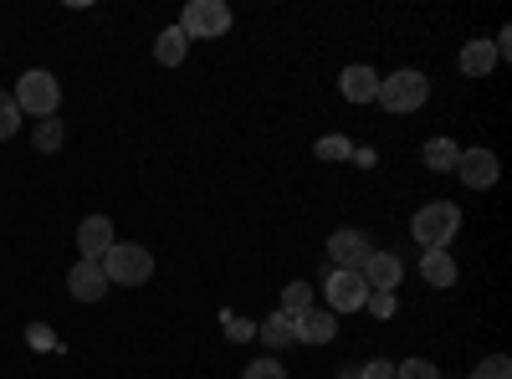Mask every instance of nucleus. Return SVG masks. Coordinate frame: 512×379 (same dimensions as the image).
Instances as JSON below:
<instances>
[{
  "instance_id": "6ab92c4d",
  "label": "nucleus",
  "mask_w": 512,
  "mask_h": 379,
  "mask_svg": "<svg viewBox=\"0 0 512 379\" xmlns=\"http://www.w3.org/2000/svg\"><path fill=\"white\" fill-rule=\"evenodd\" d=\"M308 308H318V287H313V282H287V287H282V303H277V313L297 323Z\"/></svg>"
},
{
  "instance_id": "9d476101",
  "label": "nucleus",
  "mask_w": 512,
  "mask_h": 379,
  "mask_svg": "<svg viewBox=\"0 0 512 379\" xmlns=\"http://www.w3.org/2000/svg\"><path fill=\"white\" fill-rule=\"evenodd\" d=\"M67 292H72L77 303H98V298H108V277H103V267L88 262V257H77L72 272H67Z\"/></svg>"
},
{
  "instance_id": "39448f33",
  "label": "nucleus",
  "mask_w": 512,
  "mask_h": 379,
  "mask_svg": "<svg viewBox=\"0 0 512 379\" xmlns=\"http://www.w3.org/2000/svg\"><path fill=\"white\" fill-rule=\"evenodd\" d=\"M231 26H236V16H231L226 0H190L185 16H180L185 41H216V36H226Z\"/></svg>"
},
{
  "instance_id": "bb28decb",
  "label": "nucleus",
  "mask_w": 512,
  "mask_h": 379,
  "mask_svg": "<svg viewBox=\"0 0 512 379\" xmlns=\"http://www.w3.org/2000/svg\"><path fill=\"white\" fill-rule=\"evenodd\" d=\"M226 333H231L236 344H246V339H256V323H251V318H231V323H226Z\"/></svg>"
},
{
  "instance_id": "2eb2a0df",
  "label": "nucleus",
  "mask_w": 512,
  "mask_h": 379,
  "mask_svg": "<svg viewBox=\"0 0 512 379\" xmlns=\"http://www.w3.org/2000/svg\"><path fill=\"white\" fill-rule=\"evenodd\" d=\"M456 159H461V144L446 139V134L425 139V149H420V164H425L431 175H451V170H456Z\"/></svg>"
},
{
  "instance_id": "a211bd4d",
  "label": "nucleus",
  "mask_w": 512,
  "mask_h": 379,
  "mask_svg": "<svg viewBox=\"0 0 512 379\" xmlns=\"http://www.w3.org/2000/svg\"><path fill=\"white\" fill-rule=\"evenodd\" d=\"M185 57H190L185 31H180V26H164V31L154 36V62H159V67H180Z\"/></svg>"
},
{
  "instance_id": "0eeeda50",
  "label": "nucleus",
  "mask_w": 512,
  "mask_h": 379,
  "mask_svg": "<svg viewBox=\"0 0 512 379\" xmlns=\"http://www.w3.org/2000/svg\"><path fill=\"white\" fill-rule=\"evenodd\" d=\"M451 175H456L466 190H492L497 175H502V159H497L492 149H461V159H456Z\"/></svg>"
},
{
  "instance_id": "393cba45",
  "label": "nucleus",
  "mask_w": 512,
  "mask_h": 379,
  "mask_svg": "<svg viewBox=\"0 0 512 379\" xmlns=\"http://www.w3.org/2000/svg\"><path fill=\"white\" fill-rule=\"evenodd\" d=\"M364 313H374V318H395V292H369V298H364Z\"/></svg>"
},
{
  "instance_id": "5701e85b",
  "label": "nucleus",
  "mask_w": 512,
  "mask_h": 379,
  "mask_svg": "<svg viewBox=\"0 0 512 379\" xmlns=\"http://www.w3.org/2000/svg\"><path fill=\"white\" fill-rule=\"evenodd\" d=\"M395 379H441V369H436L431 359L415 354V359H400V364H395Z\"/></svg>"
},
{
  "instance_id": "aec40b11",
  "label": "nucleus",
  "mask_w": 512,
  "mask_h": 379,
  "mask_svg": "<svg viewBox=\"0 0 512 379\" xmlns=\"http://www.w3.org/2000/svg\"><path fill=\"white\" fill-rule=\"evenodd\" d=\"M62 134H67V129H62V118H41L31 139H36L41 154H57V149H62Z\"/></svg>"
},
{
  "instance_id": "20e7f679",
  "label": "nucleus",
  "mask_w": 512,
  "mask_h": 379,
  "mask_svg": "<svg viewBox=\"0 0 512 379\" xmlns=\"http://www.w3.org/2000/svg\"><path fill=\"white\" fill-rule=\"evenodd\" d=\"M16 108H21V118L31 113V118H57V108H62V82L47 72V67H26L21 77H16Z\"/></svg>"
},
{
  "instance_id": "ddd939ff",
  "label": "nucleus",
  "mask_w": 512,
  "mask_h": 379,
  "mask_svg": "<svg viewBox=\"0 0 512 379\" xmlns=\"http://www.w3.org/2000/svg\"><path fill=\"white\" fill-rule=\"evenodd\" d=\"M338 339V313L328 308H308L297 318V344H333Z\"/></svg>"
},
{
  "instance_id": "1a4fd4ad",
  "label": "nucleus",
  "mask_w": 512,
  "mask_h": 379,
  "mask_svg": "<svg viewBox=\"0 0 512 379\" xmlns=\"http://www.w3.org/2000/svg\"><path fill=\"white\" fill-rule=\"evenodd\" d=\"M359 277H364L369 292H400V282H405V262L395 257V251H369L364 267H359Z\"/></svg>"
},
{
  "instance_id": "4468645a",
  "label": "nucleus",
  "mask_w": 512,
  "mask_h": 379,
  "mask_svg": "<svg viewBox=\"0 0 512 379\" xmlns=\"http://www.w3.org/2000/svg\"><path fill=\"white\" fill-rule=\"evenodd\" d=\"M420 277H425V287H456V257H451V251H420Z\"/></svg>"
},
{
  "instance_id": "f257e3e1",
  "label": "nucleus",
  "mask_w": 512,
  "mask_h": 379,
  "mask_svg": "<svg viewBox=\"0 0 512 379\" xmlns=\"http://www.w3.org/2000/svg\"><path fill=\"white\" fill-rule=\"evenodd\" d=\"M461 231V205L456 200H425L410 216V236L420 251H446Z\"/></svg>"
},
{
  "instance_id": "b1692460",
  "label": "nucleus",
  "mask_w": 512,
  "mask_h": 379,
  "mask_svg": "<svg viewBox=\"0 0 512 379\" xmlns=\"http://www.w3.org/2000/svg\"><path fill=\"white\" fill-rule=\"evenodd\" d=\"M241 379H287V369H282V359H277V354H267V359L246 364V374H241Z\"/></svg>"
},
{
  "instance_id": "f03ea898",
  "label": "nucleus",
  "mask_w": 512,
  "mask_h": 379,
  "mask_svg": "<svg viewBox=\"0 0 512 379\" xmlns=\"http://www.w3.org/2000/svg\"><path fill=\"white\" fill-rule=\"evenodd\" d=\"M425 98H431V77H425L420 67H400L390 77H379V93H374V103L384 113H395V118L400 113H420Z\"/></svg>"
},
{
  "instance_id": "6e6552de",
  "label": "nucleus",
  "mask_w": 512,
  "mask_h": 379,
  "mask_svg": "<svg viewBox=\"0 0 512 379\" xmlns=\"http://www.w3.org/2000/svg\"><path fill=\"white\" fill-rule=\"evenodd\" d=\"M364 298H369V287H364L359 272H328V282H323V303H328V313H359Z\"/></svg>"
},
{
  "instance_id": "7ed1b4c3",
  "label": "nucleus",
  "mask_w": 512,
  "mask_h": 379,
  "mask_svg": "<svg viewBox=\"0 0 512 379\" xmlns=\"http://www.w3.org/2000/svg\"><path fill=\"white\" fill-rule=\"evenodd\" d=\"M98 267H103L108 287H144L154 277V251L139 246V241H113Z\"/></svg>"
},
{
  "instance_id": "cd10ccee",
  "label": "nucleus",
  "mask_w": 512,
  "mask_h": 379,
  "mask_svg": "<svg viewBox=\"0 0 512 379\" xmlns=\"http://www.w3.org/2000/svg\"><path fill=\"white\" fill-rule=\"evenodd\" d=\"M318 154H323V159H344V154H349V144H344V139H323V144H318Z\"/></svg>"
},
{
  "instance_id": "9b49d317",
  "label": "nucleus",
  "mask_w": 512,
  "mask_h": 379,
  "mask_svg": "<svg viewBox=\"0 0 512 379\" xmlns=\"http://www.w3.org/2000/svg\"><path fill=\"white\" fill-rule=\"evenodd\" d=\"M113 241H118V236H113V221H108V216H88V221L77 226V251H82L88 262H103V251H108Z\"/></svg>"
},
{
  "instance_id": "f8f14e48",
  "label": "nucleus",
  "mask_w": 512,
  "mask_h": 379,
  "mask_svg": "<svg viewBox=\"0 0 512 379\" xmlns=\"http://www.w3.org/2000/svg\"><path fill=\"white\" fill-rule=\"evenodd\" d=\"M338 93H344L349 103H374V93H379V72L364 67V62L344 67V72H338Z\"/></svg>"
},
{
  "instance_id": "dca6fc26",
  "label": "nucleus",
  "mask_w": 512,
  "mask_h": 379,
  "mask_svg": "<svg viewBox=\"0 0 512 379\" xmlns=\"http://www.w3.org/2000/svg\"><path fill=\"white\" fill-rule=\"evenodd\" d=\"M256 339H262L272 354H282V349H292V344H297V323H292V318H282V313H267L262 323H256Z\"/></svg>"
},
{
  "instance_id": "c85d7f7f",
  "label": "nucleus",
  "mask_w": 512,
  "mask_h": 379,
  "mask_svg": "<svg viewBox=\"0 0 512 379\" xmlns=\"http://www.w3.org/2000/svg\"><path fill=\"white\" fill-rule=\"evenodd\" d=\"M338 379H359V364H349V369H338Z\"/></svg>"
},
{
  "instance_id": "423d86ee",
  "label": "nucleus",
  "mask_w": 512,
  "mask_h": 379,
  "mask_svg": "<svg viewBox=\"0 0 512 379\" xmlns=\"http://www.w3.org/2000/svg\"><path fill=\"white\" fill-rule=\"evenodd\" d=\"M323 251H328L333 272H359V267H364V257H369L374 246H369V236H364L359 226H338V231L328 236V246H323Z\"/></svg>"
},
{
  "instance_id": "f3484780",
  "label": "nucleus",
  "mask_w": 512,
  "mask_h": 379,
  "mask_svg": "<svg viewBox=\"0 0 512 379\" xmlns=\"http://www.w3.org/2000/svg\"><path fill=\"white\" fill-rule=\"evenodd\" d=\"M492 67H497V47H492L487 36H477V41H466V47H461V72L472 77V82L487 77Z\"/></svg>"
},
{
  "instance_id": "a878e982",
  "label": "nucleus",
  "mask_w": 512,
  "mask_h": 379,
  "mask_svg": "<svg viewBox=\"0 0 512 379\" xmlns=\"http://www.w3.org/2000/svg\"><path fill=\"white\" fill-rule=\"evenodd\" d=\"M359 379H395V359H369V364H359Z\"/></svg>"
},
{
  "instance_id": "4be33fe9",
  "label": "nucleus",
  "mask_w": 512,
  "mask_h": 379,
  "mask_svg": "<svg viewBox=\"0 0 512 379\" xmlns=\"http://www.w3.org/2000/svg\"><path fill=\"white\" fill-rule=\"evenodd\" d=\"M16 129H21V108H16L11 93H0V144L16 139Z\"/></svg>"
},
{
  "instance_id": "412c9836",
  "label": "nucleus",
  "mask_w": 512,
  "mask_h": 379,
  "mask_svg": "<svg viewBox=\"0 0 512 379\" xmlns=\"http://www.w3.org/2000/svg\"><path fill=\"white\" fill-rule=\"evenodd\" d=\"M466 379H512V359L507 354H487V359L472 364V374H466Z\"/></svg>"
}]
</instances>
